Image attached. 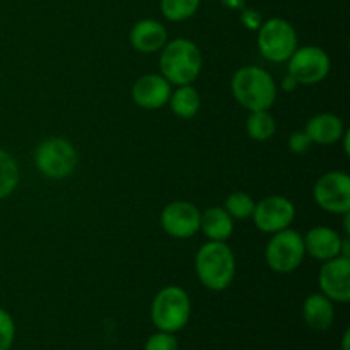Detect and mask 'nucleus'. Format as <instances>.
Returning <instances> with one entry per match:
<instances>
[{"instance_id":"obj_1","label":"nucleus","mask_w":350,"mask_h":350,"mask_svg":"<svg viewBox=\"0 0 350 350\" xmlns=\"http://www.w3.org/2000/svg\"><path fill=\"white\" fill-rule=\"evenodd\" d=\"M232 94L250 111H263L273 105L277 88L272 75L260 67H243L232 75Z\"/></svg>"},{"instance_id":"obj_2","label":"nucleus","mask_w":350,"mask_h":350,"mask_svg":"<svg viewBox=\"0 0 350 350\" xmlns=\"http://www.w3.org/2000/svg\"><path fill=\"white\" fill-rule=\"evenodd\" d=\"M195 270L207 289L224 291L231 286L236 272V260L224 241H211L200 248L195 258Z\"/></svg>"},{"instance_id":"obj_3","label":"nucleus","mask_w":350,"mask_h":350,"mask_svg":"<svg viewBox=\"0 0 350 350\" xmlns=\"http://www.w3.org/2000/svg\"><path fill=\"white\" fill-rule=\"evenodd\" d=\"M202 55L197 44L185 38L167 43L161 53V72L167 82L176 85L191 84L200 75Z\"/></svg>"},{"instance_id":"obj_4","label":"nucleus","mask_w":350,"mask_h":350,"mask_svg":"<svg viewBox=\"0 0 350 350\" xmlns=\"http://www.w3.org/2000/svg\"><path fill=\"white\" fill-rule=\"evenodd\" d=\"M191 303L187 291L178 286H167L156 294L150 306V318L159 332L176 334L190 320Z\"/></svg>"},{"instance_id":"obj_5","label":"nucleus","mask_w":350,"mask_h":350,"mask_svg":"<svg viewBox=\"0 0 350 350\" xmlns=\"http://www.w3.org/2000/svg\"><path fill=\"white\" fill-rule=\"evenodd\" d=\"M258 29V48L267 60L280 64L297 50L296 29L286 19L273 17L262 23Z\"/></svg>"},{"instance_id":"obj_6","label":"nucleus","mask_w":350,"mask_h":350,"mask_svg":"<svg viewBox=\"0 0 350 350\" xmlns=\"http://www.w3.org/2000/svg\"><path fill=\"white\" fill-rule=\"evenodd\" d=\"M34 163L41 174L53 180L70 176L77 166V152L74 146L65 139H48L38 146Z\"/></svg>"},{"instance_id":"obj_7","label":"nucleus","mask_w":350,"mask_h":350,"mask_svg":"<svg viewBox=\"0 0 350 350\" xmlns=\"http://www.w3.org/2000/svg\"><path fill=\"white\" fill-rule=\"evenodd\" d=\"M306 255L304 239L293 229L275 232L267 246V263L273 272L289 273L296 270Z\"/></svg>"},{"instance_id":"obj_8","label":"nucleus","mask_w":350,"mask_h":350,"mask_svg":"<svg viewBox=\"0 0 350 350\" xmlns=\"http://www.w3.org/2000/svg\"><path fill=\"white\" fill-rule=\"evenodd\" d=\"M314 200L323 211L332 214H349L350 178L344 171H330L314 185Z\"/></svg>"},{"instance_id":"obj_9","label":"nucleus","mask_w":350,"mask_h":350,"mask_svg":"<svg viewBox=\"0 0 350 350\" xmlns=\"http://www.w3.org/2000/svg\"><path fill=\"white\" fill-rule=\"evenodd\" d=\"M330 72V57L320 46H304L289 58V75L297 84H318Z\"/></svg>"},{"instance_id":"obj_10","label":"nucleus","mask_w":350,"mask_h":350,"mask_svg":"<svg viewBox=\"0 0 350 350\" xmlns=\"http://www.w3.org/2000/svg\"><path fill=\"white\" fill-rule=\"evenodd\" d=\"M294 215H296V208L293 202L279 195L263 198L255 205V211H253L256 228L262 232H273V234L289 228L291 222L294 221Z\"/></svg>"},{"instance_id":"obj_11","label":"nucleus","mask_w":350,"mask_h":350,"mask_svg":"<svg viewBox=\"0 0 350 350\" xmlns=\"http://www.w3.org/2000/svg\"><path fill=\"white\" fill-rule=\"evenodd\" d=\"M318 284L330 301L349 303L350 301V260L345 256L332 258L321 267Z\"/></svg>"},{"instance_id":"obj_12","label":"nucleus","mask_w":350,"mask_h":350,"mask_svg":"<svg viewBox=\"0 0 350 350\" xmlns=\"http://www.w3.org/2000/svg\"><path fill=\"white\" fill-rule=\"evenodd\" d=\"M200 212L188 202H171L161 214L163 229L173 238H191L200 229Z\"/></svg>"},{"instance_id":"obj_13","label":"nucleus","mask_w":350,"mask_h":350,"mask_svg":"<svg viewBox=\"0 0 350 350\" xmlns=\"http://www.w3.org/2000/svg\"><path fill=\"white\" fill-rule=\"evenodd\" d=\"M132 96L140 108L157 109L170 101L171 82H167L163 75H144L133 84Z\"/></svg>"},{"instance_id":"obj_14","label":"nucleus","mask_w":350,"mask_h":350,"mask_svg":"<svg viewBox=\"0 0 350 350\" xmlns=\"http://www.w3.org/2000/svg\"><path fill=\"white\" fill-rule=\"evenodd\" d=\"M304 239V248L313 258L328 262L332 258H337L342 253V238L337 231L330 228L318 226L313 228L306 234Z\"/></svg>"},{"instance_id":"obj_15","label":"nucleus","mask_w":350,"mask_h":350,"mask_svg":"<svg viewBox=\"0 0 350 350\" xmlns=\"http://www.w3.org/2000/svg\"><path fill=\"white\" fill-rule=\"evenodd\" d=\"M166 27L154 19H142L130 31V43L142 53H154L166 44Z\"/></svg>"},{"instance_id":"obj_16","label":"nucleus","mask_w":350,"mask_h":350,"mask_svg":"<svg viewBox=\"0 0 350 350\" xmlns=\"http://www.w3.org/2000/svg\"><path fill=\"white\" fill-rule=\"evenodd\" d=\"M306 135L310 137L311 142L321 144V146H332V144L338 142L340 137L344 135V123L337 115L332 113H320V115L313 116L310 122L306 123L304 129Z\"/></svg>"},{"instance_id":"obj_17","label":"nucleus","mask_w":350,"mask_h":350,"mask_svg":"<svg viewBox=\"0 0 350 350\" xmlns=\"http://www.w3.org/2000/svg\"><path fill=\"white\" fill-rule=\"evenodd\" d=\"M303 317L308 327L313 330H328L335 321L334 301H330L323 294H313L304 301Z\"/></svg>"},{"instance_id":"obj_18","label":"nucleus","mask_w":350,"mask_h":350,"mask_svg":"<svg viewBox=\"0 0 350 350\" xmlns=\"http://www.w3.org/2000/svg\"><path fill=\"white\" fill-rule=\"evenodd\" d=\"M200 229L211 241H226L232 234V217L221 207H212L200 217Z\"/></svg>"},{"instance_id":"obj_19","label":"nucleus","mask_w":350,"mask_h":350,"mask_svg":"<svg viewBox=\"0 0 350 350\" xmlns=\"http://www.w3.org/2000/svg\"><path fill=\"white\" fill-rule=\"evenodd\" d=\"M170 105L174 115L180 118H193L200 109V96H198L197 89L191 88L190 84L180 85L170 96Z\"/></svg>"},{"instance_id":"obj_20","label":"nucleus","mask_w":350,"mask_h":350,"mask_svg":"<svg viewBox=\"0 0 350 350\" xmlns=\"http://www.w3.org/2000/svg\"><path fill=\"white\" fill-rule=\"evenodd\" d=\"M19 185V166L9 152L0 149V200L7 198Z\"/></svg>"},{"instance_id":"obj_21","label":"nucleus","mask_w":350,"mask_h":350,"mask_svg":"<svg viewBox=\"0 0 350 350\" xmlns=\"http://www.w3.org/2000/svg\"><path fill=\"white\" fill-rule=\"evenodd\" d=\"M246 130L253 140H267L275 133V120L272 118L267 109L263 111H252L248 122H246Z\"/></svg>"},{"instance_id":"obj_22","label":"nucleus","mask_w":350,"mask_h":350,"mask_svg":"<svg viewBox=\"0 0 350 350\" xmlns=\"http://www.w3.org/2000/svg\"><path fill=\"white\" fill-rule=\"evenodd\" d=\"M200 0H161V10L164 17L173 23L188 19L198 10Z\"/></svg>"},{"instance_id":"obj_23","label":"nucleus","mask_w":350,"mask_h":350,"mask_svg":"<svg viewBox=\"0 0 350 350\" xmlns=\"http://www.w3.org/2000/svg\"><path fill=\"white\" fill-rule=\"evenodd\" d=\"M224 211L234 219H248L252 217L253 211H255V202L248 193L234 191L226 198Z\"/></svg>"},{"instance_id":"obj_24","label":"nucleus","mask_w":350,"mask_h":350,"mask_svg":"<svg viewBox=\"0 0 350 350\" xmlns=\"http://www.w3.org/2000/svg\"><path fill=\"white\" fill-rule=\"evenodd\" d=\"M16 340V323L5 310L0 308V350H10Z\"/></svg>"},{"instance_id":"obj_25","label":"nucleus","mask_w":350,"mask_h":350,"mask_svg":"<svg viewBox=\"0 0 350 350\" xmlns=\"http://www.w3.org/2000/svg\"><path fill=\"white\" fill-rule=\"evenodd\" d=\"M144 350H178V340L174 338V334L157 332L147 338Z\"/></svg>"},{"instance_id":"obj_26","label":"nucleus","mask_w":350,"mask_h":350,"mask_svg":"<svg viewBox=\"0 0 350 350\" xmlns=\"http://www.w3.org/2000/svg\"><path fill=\"white\" fill-rule=\"evenodd\" d=\"M311 144L313 142H311L310 137L306 135L304 130L303 132H294L289 139V149L291 152L294 154H304L308 149H310Z\"/></svg>"},{"instance_id":"obj_27","label":"nucleus","mask_w":350,"mask_h":350,"mask_svg":"<svg viewBox=\"0 0 350 350\" xmlns=\"http://www.w3.org/2000/svg\"><path fill=\"white\" fill-rule=\"evenodd\" d=\"M241 23L245 24L248 29H258V27L262 26V16H260L258 12H255V10L245 9L241 12Z\"/></svg>"},{"instance_id":"obj_28","label":"nucleus","mask_w":350,"mask_h":350,"mask_svg":"<svg viewBox=\"0 0 350 350\" xmlns=\"http://www.w3.org/2000/svg\"><path fill=\"white\" fill-rule=\"evenodd\" d=\"M221 2L224 3L226 7H229V9H243L246 0H221Z\"/></svg>"},{"instance_id":"obj_29","label":"nucleus","mask_w":350,"mask_h":350,"mask_svg":"<svg viewBox=\"0 0 350 350\" xmlns=\"http://www.w3.org/2000/svg\"><path fill=\"white\" fill-rule=\"evenodd\" d=\"M296 84H297V82L294 81V79L291 77V75H287L286 81H284V89H286V91H293V89L296 88Z\"/></svg>"},{"instance_id":"obj_30","label":"nucleus","mask_w":350,"mask_h":350,"mask_svg":"<svg viewBox=\"0 0 350 350\" xmlns=\"http://www.w3.org/2000/svg\"><path fill=\"white\" fill-rule=\"evenodd\" d=\"M342 350H350V330H345L344 338H342Z\"/></svg>"}]
</instances>
